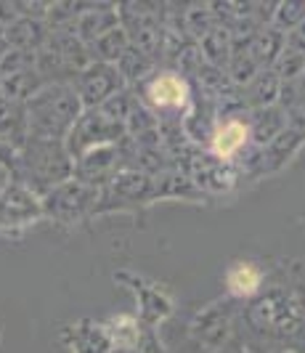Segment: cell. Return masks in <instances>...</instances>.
<instances>
[{
	"label": "cell",
	"mask_w": 305,
	"mask_h": 353,
	"mask_svg": "<svg viewBox=\"0 0 305 353\" xmlns=\"http://www.w3.org/2000/svg\"><path fill=\"white\" fill-rule=\"evenodd\" d=\"M77 109H80V99L67 85H51L43 93H35L30 104V120H32L35 136L40 139L64 136L77 117Z\"/></svg>",
	"instance_id": "1"
},
{
	"label": "cell",
	"mask_w": 305,
	"mask_h": 353,
	"mask_svg": "<svg viewBox=\"0 0 305 353\" xmlns=\"http://www.w3.org/2000/svg\"><path fill=\"white\" fill-rule=\"evenodd\" d=\"M114 85H120V74H114L112 67H107V64L90 67L83 74V99L88 104H98L114 93Z\"/></svg>",
	"instance_id": "2"
},
{
	"label": "cell",
	"mask_w": 305,
	"mask_h": 353,
	"mask_svg": "<svg viewBox=\"0 0 305 353\" xmlns=\"http://www.w3.org/2000/svg\"><path fill=\"white\" fill-rule=\"evenodd\" d=\"M149 99L151 104L160 106V109H173V106H180L186 101V83L176 77V74H160L151 80L149 85Z\"/></svg>",
	"instance_id": "3"
},
{
	"label": "cell",
	"mask_w": 305,
	"mask_h": 353,
	"mask_svg": "<svg viewBox=\"0 0 305 353\" xmlns=\"http://www.w3.org/2000/svg\"><path fill=\"white\" fill-rule=\"evenodd\" d=\"M247 125L239 123V120H229L226 125H220L215 133V139H213V149H215L218 157H233L244 141H247Z\"/></svg>",
	"instance_id": "4"
},
{
	"label": "cell",
	"mask_w": 305,
	"mask_h": 353,
	"mask_svg": "<svg viewBox=\"0 0 305 353\" xmlns=\"http://www.w3.org/2000/svg\"><path fill=\"white\" fill-rule=\"evenodd\" d=\"M226 282H229V290H231L233 295L244 298V295H252L260 287V271L250 263H239L229 271Z\"/></svg>",
	"instance_id": "5"
}]
</instances>
